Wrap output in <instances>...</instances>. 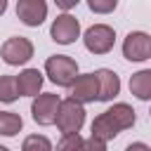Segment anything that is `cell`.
Masks as SVG:
<instances>
[{"label": "cell", "instance_id": "1", "mask_svg": "<svg viewBox=\"0 0 151 151\" xmlns=\"http://www.w3.org/2000/svg\"><path fill=\"white\" fill-rule=\"evenodd\" d=\"M137 120L134 116V109L130 104H113L111 109H106L104 113H99L92 123V137L101 139V142H109L113 139L116 134H120L123 130L132 127Z\"/></svg>", "mask_w": 151, "mask_h": 151}, {"label": "cell", "instance_id": "2", "mask_svg": "<svg viewBox=\"0 0 151 151\" xmlns=\"http://www.w3.org/2000/svg\"><path fill=\"white\" fill-rule=\"evenodd\" d=\"M45 73L50 76V80L54 85L71 87L73 80L78 78V64H76V59H71L66 54H54L45 61Z\"/></svg>", "mask_w": 151, "mask_h": 151}, {"label": "cell", "instance_id": "3", "mask_svg": "<svg viewBox=\"0 0 151 151\" xmlns=\"http://www.w3.org/2000/svg\"><path fill=\"white\" fill-rule=\"evenodd\" d=\"M83 123H85V109H83V104L73 101L71 97L64 99L59 104V113H57V125H59L61 134L64 137L66 134H78L80 127H83Z\"/></svg>", "mask_w": 151, "mask_h": 151}, {"label": "cell", "instance_id": "4", "mask_svg": "<svg viewBox=\"0 0 151 151\" xmlns=\"http://www.w3.org/2000/svg\"><path fill=\"white\" fill-rule=\"evenodd\" d=\"M0 57L5 64L9 66H19V64H26L31 57H33V42L24 35H14V38H7L0 47Z\"/></svg>", "mask_w": 151, "mask_h": 151}, {"label": "cell", "instance_id": "5", "mask_svg": "<svg viewBox=\"0 0 151 151\" xmlns=\"http://www.w3.org/2000/svg\"><path fill=\"white\" fill-rule=\"evenodd\" d=\"M85 47L92 52V54H106L113 50V42H116V31L106 24H94L85 31Z\"/></svg>", "mask_w": 151, "mask_h": 151}, {"label": "cell", "instance_id": "6", "mask_svg": "<svg viewBox=\"0 0 151 151\" xmlns=\"http://www.w3.org/2000/svg\"><path fill=\"white\" fill-rule=\"evenodd\" d=\"M59 94H52V92H45V94H38L31 104V113H33V120L38 125H52L57 123V113H59Z\"/></svg>", "mask_w": 151, "mask_h": 151}, {"label": "cell", "instance_id": "7", "mask_svg": "<svg viewBox=\"0 0 151 151\" xmlns=\"http://www.w3.org/2000/svg\"><path fill=\"white\" fill-rule=\"evenodd\" d=\"M50 35L54 42L59 45H71L78 35H80V21L73 17V14H59L54 21H52V28H50Z\"/></svg>", "mask_w": 151, "mask_h": 151}, {"label": "cell", "instance_id": "8", "mask_svg": "<svg viewBox=\"0 0 151 151\" xmlns=\"http://www.w3.org/2000/svg\"><path fill=\"white\" fill-rule=\"evenodd\" d=\"M123 57L127 61H144L151 57V38L144 31H132L127 33L123 42Z\"/></svg>", "mask_w": 151, "mask_h": 151}, {"label": "cell", "instance_id": "9", "mask_svg": "<svg viewBox=\"0 0 151 151\" xmlns=\"http://www.w3.org/2000/svg\"><path fill=\"white\" fill-rule=\"evenodd\" d=\"M99 94V85H97V76L94 73H85V76H78L71 85V99L78 101V104H90L94 101Z\"/></svg>", "mask_w": 151, "mask_h": 151}, {"label": "cell", "instance_id": "10", "mask_svg": "<svg viewBox=\"0 0 151 151\" xmlns=\"http://www.w3.org/2000/svg\"><path fill=\"white\" fill-rule=\"evenodd\" d=\"M17 17L26 26H40L47 17V2L45 0H19L17 2Z\"/></svg>", "mask_w": 151, "mask_h": 151}, {"label": "cell", "instance_id": "11", "mask_svg": "<svg viewBox=\"0 0 151 151\" xmlns=\"http://www.w3.org/2000/svg\"><path fill=\"white\" fill-rule=\"evenodd\" d=\"M57 151H106V142L97 137H80V134H66L57 144Z\"/></svg>", "mask_w": 151, "mask_h": 151}, {"label": "cell", "instance_id": "12", "mask_svg": "<svg viewBox=\"0 0 151 151\" xmlns=\"http://www.w3.org/2000/svg\"><path fill=\"white\" fill-rule=\"evenodd\" d=\"M94 76H97V85H99L97 101H111L120 92V78L111 68H99V71H94Z\"/></svg>", "mask_w": 151, "mask_h": 151}, {"label": "cell", "instance_id": "13", "mask_svg": "<svg viewBox=\"0 0 151 151\" xmlns=\"http://www.w3.org/2000/svg\"><path fill=\"white\" fill-rule=\"evenodd\" d=\"M17 87H19V94L24 97H38L40 87H42V73L38 68H26L17 76Z\"/></svg>", "mask_w": 151, "mask_h": 151}, {"label": "cell", "instance_id": "14", "mask_svg": "<svg viewBox=\"0 0 151 151\" xmlns=\"http://www.w3.org/2000/svg\"><path fill=\"white\" fill-rule=\"evenodd\" d=\"M130 92L137 99H142V101L151 99V68H142V71L132 73V78H130Z\"/></svg>", "mask_w": 151, "mask_h": 151}, {"label": "cell", "instance_id": "15", "mask_svg": "<svg viewBox=\"0 0 151 151\" xmlns=\"http://www.w3.org/2000/svg\"><path fill=\"white\" fill-rule=\"evenodd\" d=\"M21 127H24V120H21L19 113L0 111V134H2V137H14Z\"/></svg>", "mask_w": 151, "mask_h": 151}, {"label": "cell", "instance_id": "16", "mask_svg": "<svg viewBox=\"0 0 151 151\" xmlns=\"http://www.w3.org/2000/svg\"><path fill=\"white\" fill-rule=\"evenodd\" d=\"M19 97L17 76H0V101H14Z\"/></svg>", "mask_w": 151, "mask_h": 151}, {"label": "cell", "instance_id": "17", "mask_svg": "<svg viewBox=\"0 0 151 151\" xmlns=\"http://www.w3.org/2000/svg\"><path fill=\"white\" fill-rule=\"evenodd\" d=\"M21 151H54V149L45 134H28L21 144Z\"/></svg>", "mask_w": 151, "mask_h": 151}, {"label": "cell", "instance_id": "18", "mask_svg": "<svg viewBox=\"0 0 151 151\" xmlns=\"http://www.w3.org/2000/svg\"><path fill=\"white\" fill-rule=\"evenodd\" d=\"M116 0H90L87 2V7L92 9V12H99V14H106V12H113L116 9Z\"/></svg>", "mask_w": 151, "mask_h": 151}, {"label": "cell", "instance_id": "19", "mask_svg": "<svg viewBox=\"0 0 151 151\" xmlns=\"http://www.w3.org/2000/svg\"><path fill=\"white\" fill-rule=\"evenodd\" d=\"M125 151H151V146H146L144 142H132Z\"/></svg>", "mask_w": 151, "mask_h": 151}, {"label": "cell", "instance_id": "20", "mask_svg": "<svg viewBox=\"0 0 151 151\" xmlns=\"http://www.w3.org/2000/svg\"><path fill=\"white\" fill-rule=\"evenodd\" d=\"M57 5H59L61 9H71V7L78 5V0H57Z\"/></svg>", "mask_w": 151, "mask_h": 151}, {"label": "cell", "instance_id": "21", "mask_svg": "<svg viewBox=\"0 0 151 151\" xmlns=\"http://www.w3.org/2000/svg\"><path fill=\"white\" fill-rule=\"evenodd\" d=\"M5 9H7V0H0V14H2Z\"/></svg>", "mask_w": 151, "mask_h": 151}, {"label": "cell", "instance_id": "22", "mask_svg": "<svg viewBox=\"0 0 151 151\" xmlns=\"http://www.w3.org/2000/svg\"><path fill=\"white\" fill-rule=\"evenodd\" d=\"M0 151H9V149H7V146H0Z\"/></svg>", "mask_w": 151, "mask_h": 151}]
</instances>
